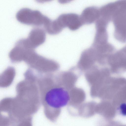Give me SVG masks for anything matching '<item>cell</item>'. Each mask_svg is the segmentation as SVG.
Returning <instances> with one entry per match:
<instances>
[{
    "instance_id": "8",
    "label": "cell",
    "mask_w": 126,
    "mask_h": 126,
    "mask_svg": "<svg viewBox=\"0 0 126 126\" xmlns=\"http://www.w3.org/2000/svg\"><path fill=\"white\" fill-rule=\"evenodd\" d=\"M120 112L121 114L124 115H126V103L122 104L120 107Z\"/></svg>"
},
{
    "instance_id": "5",
    "label": "cell",
    "mask_w": 126,
    "mask_h": 126,
    "mask_svg": "<svg viewBox=\"0 0 126 126\" xmlns=\"http://www.w3.org/2000/svg\"><path fill=\"white\" fill-rule=\"evenodd\" d=\"M57 18L63 28L67 27L72 31L78 29L83 25L80 16L75 13L63 14Z\"/></svg>"
},
{
    "instance_id": "4",
    "label": "cell",
    "mask_w": 126,
    "mask_h": 126,
    "mask_svg": "<svg viewBox=\"0 0 126 126\" xmlns=\"http://www.w3.org/2000/svg\"><path fill=\"white\" fill-rule=\"evenodd\" d=\"M46 34L44 30L39 27L32 29L27 38H23L24 43L28 48L34 49L45 42Z\"/></svg>"
},
{
    "instance_id": "6",
    "label": "cell",
    "mask_w": 126,
    "mask_h": 126,
    "mask_svg": "<svg viewBox=\"0 0 126 126\" xmlns=\"http://www.w3.org/2000/svg\"><path fill=\"white\" fill-rule=\"evenodd\" d=\"M99 16V8L94 6L86 8L80 15L83 24H89L95 22Z\"/></svg>"
},
{
    "instance_id": "1",
    "label": "cell",
    "mask_w": 126,
    "mask_h": 126,
    "mask_svg": "<svg viewBox=\"0 0 126 126\" xmlns=\"http://www.w3.org/2000/svg\"><path fill=\"white\" fill-rule=\"evenodd\" d=\"M43 94L41 102L45 115L49 121L55 122L60 114L61 108L69 102V94L64 88L57 87L46 90Z\"/></svg>"
},
{
    "instance_id": "7",
    "label": "cell",
    "mask_w": 126,
    "mask_h": 126,
    "mask_svg": "<svg viewBox=\"0 0 126 126\" xmlns=\"http://www.w3.org/2000/svg\"><path fill=\"white\" fill-rule=\"evenodd\" d=\"M32 117H30L16 120L8 126H32Z\"/></svg>"
},
{
    "instance_id": "2",
    "label": "cell",
    "mask_w": 126,
    "mask_h": 126,
    "mask_svg": "<svg viewBox=\"0 0 126 126\" xmlns=\"http://www.w3.org/2000/svg\"><path fill=\"white\" fill-rule=\"evenodd\" d=\"M110 21L114 26V39L121 43L126 42V0L115 2L111 16Z\"/></svg>"
},
{
    "instance_id": "3",
    "label": "cell",
    "mask_w": 126,
    "mask_h": 126,
    "mask_svg": "<svg viewBox=\"0 0 126 126\" xmlns=\"http://www.w3.org/2000/svg\"><path fill=\"white\" fill-rule=\"evenodd\" d=\"M16 17L17 20L21 23L37 26L43 25L48 18L38 10H32L27 8L19 10Z\"/></svg>"
}]
</instances>
